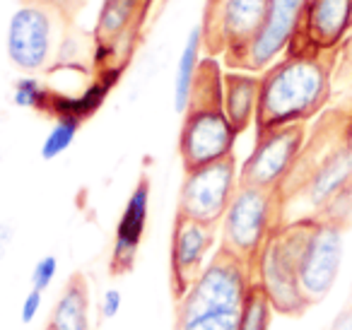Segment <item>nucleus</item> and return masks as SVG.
Masks as SVG:
<instances>
[{
	"label": "nucleus",
	"instance_id": "nucleus-1",
	"mask_svg": "<svg viewBox=\"0 0 352 330\" xmlns=\"http://www.w3.org/2000/svg\"><path fill=\"white\" fill-rule=\"evenodd\" d=\"M336 54L287 51L278 63L261 73L256 133L307 123L318 116L331 99Z\"/></svg>",
	"mask_w": 352,
	"mask_h": 330
},
{
	"label": "nucleus",
	"instance_id": "nucleus-2",
	"mask_svg": "<svg viewBox=\"0 0 352 330\" xmlns=\"http://www.w3.org/2000/svg\"><path fill=\"white\" fill-rule=\"evenodd\" d=\"M285 222V198L280 190L239 184L230 208L220 222L222 248L249 263L256 272V261L270 234Z\"/></svg>",
	"mask_w": 352,
	"mask_h": 330
},
{
	"label": "nucleus",
	"instance_id": "nucleus-3",
	"mask_svg": "<svg viewBox=\"0 0 352 330\" xmlns=\"http://www.w3.org/2000/svg\"><path fill=\"white\" fill-rule=\"evenodd\" d=\"M63 17L56 0L20 3L10 15L6 32V51L10 63L25 75H36L51 68L58 56L63 36Z\"/></svg>",
	"mask_w": 352,
	"mask_h": 330
},
{
	"label": "nucleus",
	"instance_id": "nucleus-4",
	"mask_svg": "<svg viewBox=\"0 0 352 330\" xmlns=\"http://www.w3.org/2000/svg\"><path fill=\"white\" fill-rule=\"evenodd\" d=\"M254 282V267L220 246L191 289L176 301L174 320H188L208 311H241Z\"/></svg>",
	"mask_w": 352,
	"mask_h": 330
},
{
	"label": "nucleus",
	"instance_id": "nucleus-5",
	"mask_svg": "<svg viewBox=\"0 0 352 330\" xmlns=\"http://www.w3.org/2000/svg\"><path fill=\"white\" fill-rule=\"evenodd\" d=\"M299 251V222H283L265 241L258 261H256V282L268 294L273 311L280 316H304L311 304L307 301L297 275Z\"/></svg>",
	"mask_w": 352,
	"mask_h": 330
},
{
	"label": "nucleus",
	"instance_id": "nucleus-6",
	"mask_svg": "<svg viewBox=\"0 0 352 330\" xmlns=\"http://www.w3.org/2000/svg\"><path fill=\"white\" fill-rule=\"evenodd\" d=\"M299 251L297 275L309 304H318L336 285L342 261L345 222L333 217H297Z\"/></svg>",
	"mask_w": 352,
	"mask_h": 330
},
{
	"label": "nucleus",
	"instance_id": "nucleus-7",
	"mask_svg": "<svg viewBox=\"0 0 352 330\" xmlns=\"http://www.w3.org/2000/svg\"><path fill=\"white\" fill-rule=\"evenodd\" d=\"M239 188V169L234 155L184 174L176 214L217 227Z\"/></svg>",
	"mask_w": 352,
	"mask_h": 330
},
{
	"label": "nucleus",
	"instance_id": "nucleus-8",
	"mask_svg": "<svg viewBox=\"0 0 352 330\" xmlns=\"http://www.w3.org/2000/svg\"><path fill=\"white\" fill-rule=\"evenodd\" d=\"M307 145V123L256 133V145L239 169V184L283 190Z\"/></svg>",
	"mask_w": 352,
	"mask_h": 330
},
{
	"label": "nucleus",
	"instance_id": "nucleus-9",
	"mask_svg": "<svg viewBox=\"0 0 352 330\" xmlns=\"http://www.w3.org/2000/svg\"><path fill=\"white\" fill-rule=\"evenodd\" d=\"M236 138L239 135L227 121L222 104H191L179 131V157L184 171L232 157Z\"/></svg>",
	"mask_w": 352,
	"mask_h": 330
},
{
	"label": "nucleus",
	"instance_id": "nucleus-10",
	"mask_svg": "<svg viewBox=\"0 0 352 330\" xmlns=\"http://www.w3.org/2000/svg\"><path fill=\"white\" fill-rule=\"evenodd\" d=\"M307 6L309 0H268V15L263 27L246 44L244 51L227 60L230 68L261 75L273 63H278L297 39Z\"/></svg>",
	"mask_w": 352,
	"mask_h": 330
},
{
	"label": "nucleus",
	"instance_id": "nucleus-11",
	"mask_svg": "<svg viewBox=\"0 0 352 330\" xmlns=\"http://www.w3.org/2000/svg\"><path fill=\"white\" fill-rule=\"evenodd\" d=\"M268 15V0H208L206 46L227 60L246 49Z\"/></svg>",
	"mask_w": 352,
	"mask_h": 330
},
{
	"label": "nucleus",
	"instance_id": "nucleus-12",
	"mask_svg": "<svg viewBox=\"0 0 352 330\" xmlns=\"http://www.w3.org/2000/svg\"><path fill=\"white\" fill-rule=\"evenodd\" d=\"M215 239L217 227L188 219L184 214H176L174 217L169 246V282L171 294H174L176 301L191 289V285L198 280L203 267L208 265Z\"/></svg>",
	"mask_w": 352,
	"mask_h": 330
},
{
	"label": "nucleus",
	"instance_id": "nucleus-13",
	"mask_svg": "<svg viewBox=\"0 0 352 330\" xmlns=\"http://www.w3.org/2000/svg\"><path fill=\"white\" fill-rule=\"evenodd\" d=\"M352 32V0H309L289 51L333 54Z\"/></svg>",
	"mask_w": 352,
	"mask_h": 330
},
{
	"label": "nucleus",
	"instance_id": "nucleus-14",
	"mask_svg": "<svg viewBox=\"0 0 352 330\" xmlns=\"http://www.w3.org/2000/svg\"><path fill=\"white\" fill-rule=\"evenodd\" d=\"M150 198H152L150 179L140 176L138 184L133 186L131 195H128L126 205L121 210V217L116 222L111 261H109L111 275L116 277L128 275L135 267L138 251H140V243L147 232V222H150Z\"/></svg>",
	"mask_w": 352,
	"mask_h": 330
},
{
	"label": "nucleus",
	"instance_id": "nucleus-15",
	"mask_svg": "<svg viewBox=\"0 0 352 330\" xmlns=\"http://www.w3.org/2000/svg\"><path fill=\"white\" fill-rule=\"evenodd\" d=\"M261 99V75L230 70L222 75V111L236 131V135L256 123Z\"/></svg>",
	"mask_w": 352,
	"mask_h": 330
},
{
	"label": "nucleus",
	"instance_id": "nucleus-16",
	"mask_svg": "<svg viewBox=\"0 0 352 330\" xmlns=\"http://www.w3.org/2000/svg\"><path fill=\"white\" fill-rule=\"evenodd\" d=\"M203 49H206V34H203V25H196L186 34L179 58H176L174 70V82H171V99H174L176 113H186L188 104L193 97V87H196L198 70L203 63Z\"/></svg>",
	"mask_w": 352,
	"mask_h": 330
},
{
	"label": "nucleus",
	"instance_id": "nucleus-17",
	"mask_svg": "<svg viewBox=\"0 0 352 330\" xmlns=\"http://www.w3.org/2000/svg\"><path fill=\"white\" fill-rule=\"evenodd\" d=\"M46 330H89V287L85 275L75 272L65 282Z\"/></svg>",
	"mask_w": 352,
	"mask_h": 330
},
{
	"label": "nucleus",
	"instance_id": "nucleus-18",
	"mask_svg": "<svg viewBox=\"0 0 352 330\" xmlns=\"http://www.w3.org/2000/svg\"><path fill=\"white\" fill-rule=\"evenodd\" d=\"M140 3L142 0H104L97 25L99 41L113 46V41L121 39L140 15Z\"/></svg>",
	"mask_w": 352,
	"mask_h": 330
},
{
	"label": "nucleus",
	"instance_id": "nucleus-19",
	"mask_svg": "<svg viewBox=\"0 0 352 330\" xmlns=\"http://www.w3.org/2000/svg\"><path fill=\"white\" fill-rule=\"evenodd\" d=\"M80 128H82V121L73 116H58L54 121V126L49 128V133L44 135L39 147V155L44 162H54L58 157H63L65 152L73 147L75 138H78Z\"/></svg>",
	"mask_w": 352,
	"mask_h": 330
},
{
	"label": "nucleus",
	"instance_id": "nucleus-20",
	"mask_svg": "<svg viewBox=\"0 0 352 330\" xmlns=\"http://www.w3.org/2000/svg\"><path fill=\"white\" fill-rule=\"evenodd\" d=\"M54 89H49L36 75H22L12 85V104L27 111L49 113L51 102H54Z\"/></svg>",
	"mask_w": 352,
	"mask_h": 330
},
{
	"label": "nucleus",
	"instance_id": "nucleus-21",
	"mask_svg": "<svg viewBox=\"0 0 352 330\" xmlns=\"http://www.w3.org/2000/svg\"><path fill=\"white\" fill-rule=\"evenodd\" d=\"M273 304H270L268 294L258 282L249 287V294L241 306V318L239 330H270V318H273Z\"/></svg>",
	"mask_w": 352,
	"mask_h": 330
},
{
	"label": "nucleus",
	"instance_id": "nucleus-22",
	"mask_svg": "<svg viewBox=\"0 0 352 330\" xmlns=\"http://www.w3.org/2000/svg\"><path fill=\"white\" fill-rule=\"evenodd\" d=\"M56 275H58V258L51 256V253H46V256H41L39 261L34 263V267H32L30 289L46 292L51 285H54Z\"/></svg>",
	"mask_w": 352,
	"mask_h": 330
},
{
	"label": "nucleus",
	"instance_id": "nucleus-23",
	"mask_svg": "<svg viewBox=\"0 0 352 330\" xmlns=\"http://www.w3.org/2000/svg\"><path fill=\"white\" fill-rule=\"evenodd\" d=\"M41 304H44V292H36V289H30L22 299V306H20V320L25 325L34 323L36 316L41 311Z\"/></svg>",
	"mask_w": 352,
	"mask_h": 330
},
{
	"label": "nucleus",
	"instance_id": "nucleus-24",
	"mask_svg": "<svg viewBox=\"0 0 352 330\" xmlns=\"http://www.w3.org/2000/svg\"><path fill=\"white\" fill-rule=\"evenodd\" d=\"M123 309V294L118 289H107L99 299V314L104 320H111L121 314Z\"/></svg>",
	"mask_w": 352,
	"mask_h": 330
},
{
	"label": "nucleus",
	"instance_id": "nucleus-25",
	"mask_svg": "<svg viewBox=\"0 0 352 330\" xmlns=\"http://www.w3.org/2000/svg\"><path fill=\"white\" fill-rule=\"evenodd\" d=\"M12 239H15V229H12V224L0 222V261L6 258V253H8V248H10Z\"/></svg>",
	"mask_w": 352,
	"mask_h": 330
},
{
	"label": "nucleus",
	"instance_id": "nucleus-26",
	"mask_svg": "<svg viewBox=\"0 0 352 330\" xmlns=\"http://www.w3.org/2000/svg\"><path fill=\"white\" fill-rule=\"evenodd\" d=\"M328 330H352V306L340 311V314L336 316V320L328 325Z\"/></svg>",
	"mask_w": 352,
	"mask_h": 330
},
{
	"label": "nucleus",
	"instance_id": "nucleus-27",
	"mask_svg": "<svg viewBox=\"0 0 352 330\" xmlns=\"http://www.w3.org/2000/svg\"><path fill=\"white\" fill-rule=\"evenodd\" d=\"M20 3H39V0H20Z\"/></svg>",
	"mask_w": 352,
	"mask_h": 330
}]
</instances>
